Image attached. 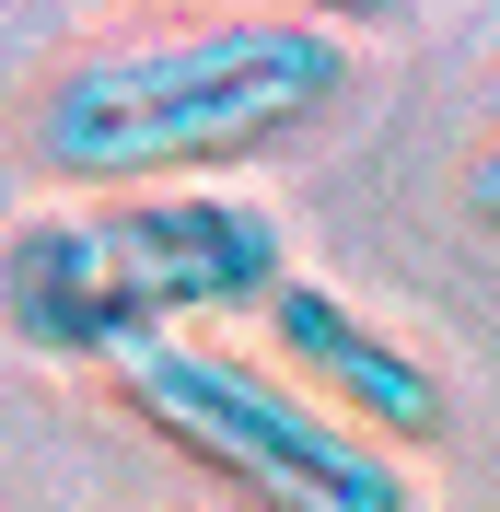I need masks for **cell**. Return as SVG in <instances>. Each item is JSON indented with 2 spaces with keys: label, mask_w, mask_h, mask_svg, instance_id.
<instances>
[{
  "label": "cell",
  "mask_w": 500,
  "mask_h": 512,
  "mask_svg": "<svg viewBox=\"0 0 500 512\" xmlns=\"http://www.w3.org/2000/svg\"><path fill=\"white\" fill-rule=\"evenodd\" d=\"M466 222H477V233L500 245V140H489V152L466 163Z\"/></svg>",
  "instance_id": "5"
},
{
  "label": "cell",
  "mask_w": 500,
  "mask_h": 512,
  "mask_svg": "<svg viewBox=\"0 0 500 512\" xmlns=\"http://www.w3.org/2000/svg\"><path fill=\"white\" fill-rule=\"evenodd\" d=\"M489 117H500V70H489Z\"/></svg>",
  "instance_id": "6"
},
{
  "label": "cell",
  "mask_w": 500,
  "mask_h": 512,
  "mask_svg": "<svg viewBox=\"0 0 500 512\" xmlns=\"http://www.w3.org/2000/svg\"><path fill=\"white\" fill-rule=\"evenodd\" d=\"M361 94V47L314 12H221L175 35L82 47L24 105V175L70 198H140V187H210L221 163L303 140Z\"/></svg>",
  "instance_id": "1"
},
{
  "label": "cell",
  "mask_w": 500,
  "mask_h": 512,
  "mask_svg": "<svg viewBox=\"0 0 500 512\" xmlns=\"http://www.w3.org/2000/svg\"><path fill=\"white\" fill-rule=\"evenodd\" d=\"M291 291V222L245 187H140L24 210L0 256V315L24 361H128L210 338V315H268Z\"/></svg>",
  "instance_id": "2"
},
{
  "label": "cell",
  "mask_w": 500,
  "mask_h": 512,
  "mask_svg": "<svg viewBox=\"0 0 500 512\" xmlns=\"http://www.w3.org/2000/svg\"><path fill=\"white\" fill-rule=\"evenodd\" d=\"M268 350H280V373L303 384L314 408H338L349 431H373L384 454H431L442 431H454V373H442L396 315H373L361 291L314 280V268H291V291L268 303Z\"/></svg>",
  "instance_id": "4"
},
{
  "label": "cell",
  "mask_w": 500,
  "mask_h": 512,
  "mask_svg": "<svg viewBox=\"0 0 500 512\" xmlns=\"http://www.w3.org/2000/svg\"><path fill=\"white\" fill-rule=\"evenodd\" d=\"M117 408L140 419L175 466H198L221 501H245V512H419L407 466L373 431H349V419L314 408L291 373L221 350V338H175V350L128 361Z\"/></svg>",
  "instance_id": "3"
}]
</instances>
